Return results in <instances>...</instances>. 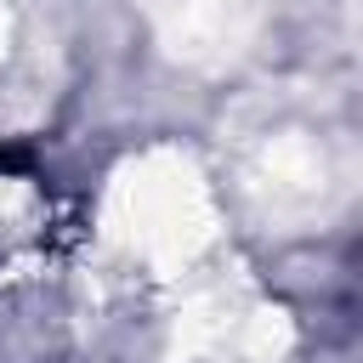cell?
Segmentation results:
<instances>
[{"instance_id": "cell-1", "label": "cell", "mask_w": 363, "mask_h": 363, "mask_svg": "<svg viewBox=\"0 0 363 363\" xmlns=\"http://www.w3.org/2000/svg\"><path fill=\"white\" fill-rule=\"evenodd\" d=\"M28 170H34V153L17 142H0V176H28Z\"/></svg>"}]
</instances>
